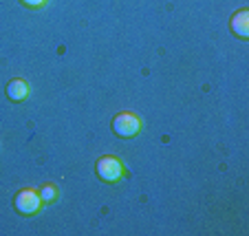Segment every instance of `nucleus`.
I'll return each instance as SVG.
<instances>
[{"label": "nucleus", "instance_id": "2", "mask_svg": "<svg viewBox=\"0 0 249 236\" xmlns=\"http://www.w3.org/2000/svg\"><path fill=\"white\" fill-rule=\"evenodd\" d=\"M143 128V122H141L139 115L130 113V110H122L113 117L110 122V130L117 135L119 139H130V137H137Z\"/></svg>", "mask_w": 249, "mask_h": 236}, {"label": "nucleus", "instance_id": "5", "mask_svg": "<svg viewBox=\"0 0 249 236\" xmlns=\"http://www.w3.org/2000/svg\"><path fill=\"white\" fill-rule=\"evenodd\" d=\"M29 93H31V86H29V82L22 80V77H14V80L5 86V95L14 104H22L24 99L29 97Z\"/></svg>", "mask_w": 249, "mask_h": 236}, {"label": "nucleus", "instance_id": "4", "mask_svg": "<svg viewBox=\"0 0 249 236\" xmlns=\"http://www.w3.org/2000/svg\"><path fill=\"white\" fill-rule=\"evenodd\" d=\"M230 31L234 33L238 40H243V42H247L249 40V9L247 7H243V9H238V11L231 14Z\"/></svg>", "mask_w": 249, "mask_h": 236}, {"label": "nucleus", "instance_id": "1", "mask_svg": "<svg viewBox=\"0 0 249 236\" xmlns=\"http://www.w3.org/2000/svg\"><path fill=\"white\" fill-rule=\"evenodd\" d=\"M95 175L102 183L115 185L119 181H124L126 177V165L119 159L117 155H102L97 161H95Z\"/></svg>", "mask_w": 249, "mask_h": 236}, {"label": "nucleus", "instance_id": "3", "mask_svg": "<svg viewBox=\"0 0 249 236\" xmlns=\"http://www.w3.org/2000/svg\"><path fill=\"white\" fill-rule=\"evenodd\" d=\"M42 199L38 194V188H20L14 194V210L20 217H36L42 210Z\"/></svg>", "mask_w": 249, "mask_h": 236}, {"label": "nucleus", "instance_id": "6", "mask_svg": "<svg viewBox=\"0 0 249 236\" xmlns=\"http://www.w3.org/2000/svg\"><path fill=\"white\" fill-rule=\"evenodd\" d=\"M38 194H40V199H42V203L49 205V203H55V201H57V197H60V190H57L55 183H42L38 188Z\"/></svg>", "mask_w": 249, "mask_h": 236}, {"label": "nucleus", "instance_id": "7", "mask_svg": "<svg viewBox=\"0 0 249 236\" xmlns=\"http://www.w3.org/2000/svg\"><path fill=\"white\" fill-rule=\"evenodd\" d=\"M47 2H49V0H20V5L27 7V9H33V11H36V9H42Z\"/></svg>", "mask_w": 249, "mask_h": 236}]
</instances>
